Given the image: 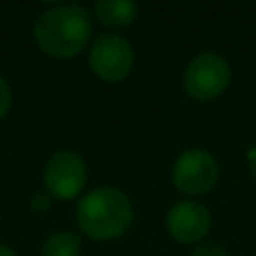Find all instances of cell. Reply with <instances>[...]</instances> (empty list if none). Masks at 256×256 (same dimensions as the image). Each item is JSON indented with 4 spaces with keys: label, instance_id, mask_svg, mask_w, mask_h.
Segmentation results:
<instances>
[{
    "label": "cell",
    "instance_id": "cell-3",
    "mask_svg": "<svg viewBox=\"0 0 256 256\" xmlns=\"http://www.w3.org/2000/svg\"><path fill=\"white\" fill-rule=\"evenodd\" d=\"M234 72L222 54L214 50L198 52L182 72V88L194 102L209 104L220 99L230 90Z\"/></svg>",
    "mask_w": 256,
    "mask_h": 256
},
{
    "label": "cell",
    "instance_id": "cell-5",
    "mask_svg": "<svg viewBox=\"0 0 256 256\" xmlns=\"http://www.w3.org/2000/svg\"><path fill=\"white\" fill-rule=\"evenodd\" d=\"M173 186L186 198H200L209 194L220 180V164L207 148H186L176 158L171 166Z\"/></svg>",
    "mask_w": 256,
    "mask_h": 256
},
{
    "label": "cell",
    "instance_id": "cell-11",
    "mask_svg": "<svg viewBox=\"0 0 256 256\" xmlns=\"http://www.w3.org/2000/svg\"><path fill=\"white\" fill-rule=\"evenodd\" d=\"M191 256H230V252L225 250V245L216 243V240H202L194 248Z\"/></svg>",
    "mask_w": 256,
    "mask_h": 256
},
{
    "label": "cell",
    "instance_id": "cell-10",
    "mask_svg": "<svg viewBox=\"0 0 256 256\" xmlns=\"http://www.w3.org/2000/svg\"><path fill=\"white\" fill-rule=\"evenodd\" d=\"M52 202H54V198L45 189L43 191H36V194L30 196V209L34 214H38V216H40V214H48L50 209H52Z\"/></svg>",
    "mask_w": 256,
    "mask_h": 256
},
{
    "label": "cell",
    "instance_id": "cell-2",
    "mask_svg": "<svg viewBox=\"0 0 256 256\" xmlns=\"http://www.w3.org/2000/svg\"><path fill=\"white\" fill-rule=\"evenodd\" d=\"M74 220L81 234L97 243H106L122 238L130 230L135 207L130 196L120 186H94L76 200Z\"/></svg>",
    "mask_w": 256,
    "mask_h": 256
},
{
    "label": "cell",
    "instance_id": "cell-8",
    "mask_svg": "<svg viewBox=\"0 0 256 256\" xmlns=\"http://www.w3.org/2000/svg\"><path fill=\"white\" fill-rule=\"evenodd\" d=\"M94 18H99L104 27L117 32L128 30L135 25L137 16H140V4L132 0H99L92 7Z\"/></svg>",
    "mask_w": 256,
    "mask_h": 256
},
{
    "label": "cell",
    "instance_id": "cell-12",
    "mask_svg": "<svg viewBox=\"0 0 256 256\" xmlns=\"http://www.w3.org/2000/svg\"><path fill=\"white\" fill-rule=\"evenodd\" d=\"M12 104H14L12 86H9V81L4 79L2 74H0V120H4V117L9 115V110H12Z\"/></svg>",
    "mask_w": 256,
    "mask_h": 256
},
{
    "label": "cell",
    "instance_id": "cell-7",
    "mask_svg": "<svg viewBox=\"0 0 256 256\" xmlns=\"http://www.w3.org/2000/svg\"><path fill=\"white\" fill-rule=\"evenodd\" d=\"M164 225L166 232L176 243L180 245H198L207 240L209 232H212V212L204 207L200 200L194 198H182L171 204V209L164 216Z\"/></svg>",
    "mask_w": 256,
    "mask_h": 256
},
{
    "label": "cell",
    "instance_id": "cell-4",
    "mask_svg": "<svg viewBox=\"0 0 256 256\" xmlns=\"http://www.w3.org/2000/svg\"><path fill=\"white\" fill-rule=\"evenodd\" d=\"M88 68L106 84H122L135 68V48L126 36L115 32L99 34L88 48Z\"/></svg>",
    "mask_w": 256,
    "mask_h": 256
},
{
    "label": "cell",
    "instance_id": "cell-13",
    "mask_svg": "<svg viewBox=\"0 0 256 256\" xmlns=\"http://www.w3.org/2000/svg\"><path fill=\"white\" fill-rule=\"evenodd\" d=\"M0 256H18V254L14 252L9 245H2V243H0Z\"/></svg>",
    "mask_w": 256,
    "mask_h": 256
},
{
    "label": "cell",
    "instance_id": "cell-6",
    "mask_svg": "<svg viewBox=\"0 0 256 256\" xmlns=\"http://www.w3.org/2000/svg\"><path fill=\"white\" fill-rule=\"evenodd\" d=\"M43 184L54 200H79L88 184V164L84 155L72 148L52 153L43 166Z\"/></svg>",
    "mask_w": 256,
    "mask_h": 256
},
{
    "label": "cell",
    "instance_id": "cell-9",
    "mask_svg": "<svg viewBox=\"0 0 256 256\" xmlns=\"http://www.w3.org/2000/svg\"><path fill=\"white\" fill-rule=\"evenodd\" d=\"M40 256H81V238L70 230L54 232L45 238Z\"/></svg>",
    "mask_w": 256,
    "mask_h": 256
},
{
    "label": "cell",
    "instance_id": "cell-1",
    "mask_svg": "<svg viewBox=\"0 0 256 256\" xmlns=\"http://www.w3.org/2000/svg\"><path fill=\"white\" fill-rule=\"evenodd\" d=\"M32 36L50 58H74L92 43V14L79 2L50 4L36 16Z\"/></svg>",
    "mask_w": 256,
    "mask_h": 256
}]
</instances>
